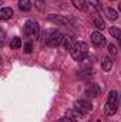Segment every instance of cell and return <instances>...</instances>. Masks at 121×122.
Listing matches in <instances>:
<instances>
[{"label": "cell", "instance_id": "cell-1", "mask_svg": "<svg viewBox=\"0 0 121 122\" xmlns=\"http://www.w3.org/2000/svg\"><path fill=\"white\" fill-rule=\"evenodd\" d=\"M70 54H71V57L76 61L81 62V61L88 56V46L84 41H77L74 44V47L70 50Z\"/></svg>", "mask_w": 121, "mask_h": 122}, {"label": "cell", "instance_id": "cell-2", "mask_svg": "<svg viewBox=\"0 0 121 122\" xmlns=\"http://www.w3.org/2000/svg\"><path fill=\"white\" fill-rule=\"evenodd\" d=\"M117 105H118V94L116 91H110L107 102L104 105V112L105 115H114L117 112Z\"/></svg>", "mask_w": 121, "mask_h": 122}, {"label": "cell", "instance_id": "cell-3", "mask_svg": "<svg viewBox=\"0 0 121 122\" xmlns=\"http://www.w3.org/2000/svg\"><path fill=\"white\" fill-rule=\"evenodd\" d=\"M64 41V36L60 31H51L47 37H46V46L47 47H59Z\"/></svg>", "mask_w": 121, "mask_h": 122}, {"label": "cell", "instance_id": "cell-4", "mask_svg": "<svg viewBox=\"0 0 121 122\" xmlns=\"http://www.w3.org/2000/svg\"><path fill=\"white\" fill-rule=\"evenodd\" d=\"M23 31H24V34H26L27 37H31V38H37V37H38V34H40V27H38V24H37L36 21H33V20H29V21L24 24V27H23Z\"/></svg>", "mask_w": 121, "mask_h": 122}, {"label": "cell", "instance_id": "cell-5", "mask_svg": "<svg viewBox=\"0 0 121 122\" xmlns=\"http://www.w3.org/2000/svg\"><path fill=\"white\" fill-rule=\"evenodd\" d=\"M74 107H76V109L80 111L81 114H87V112H90L91 109H93L91 102L87 101V99H77V101L74 102Z\"/></svg>", "mask_w": 121, "mask_h": 122}, {"label": "cell", "instance_id": "cell-6", "mask_svg": "<svg viewBox=\"0 0 121 122\" xmlns=\"http://www.w3.org/2000/svg\"><path fill=\"white\" fill-rule=\"evenodd\" d=\"M66 117L73 122H84L86 121L84 114H81V112L77 111V109H67V111H66Z\"/></svg>", "mask_w": 121, "mask_h": 122}, {"label": "cell", "instance_id": "cell-7", "mask_svg": "<svg viewBox=\"0 0 121 122\" xmlns=\"http://www.w3.org/2000/svg\"><path fill=\"white\" fill-rule=\"evenodd\" d=\"M91 43L95 47H104L105 46V37L100 31H94V33H91Z\"/></svg>", "mask_w": 121, "mask_h": 122}, {"label": "cell", "instance_id": "cell-8", "mask_svg": "<svg viewBox=\"0 0 121 122\" xmlns=\"http://www.w3.org/2000/svg\"><path fill=\"white\" fill-rule=\"evenodd\" d=\"M47 19H49L50 21L56 23V24H60V26H70V24H71L67 17L60 16V14H50V16H47Z\"/></svg>", "mask_w": 121, "mask_h": 122}, {"label": "cell", "instance_id": "cell-9", "mask_svg": "<svg viewBox=\"0 0 121 122\" xmlns=\"http://www.w3.org/2000/svg\"><path fill=\"white\" fill-rule=\"evenodd\" d=\"M100 87H98V84H94V82H91L87 85V88H86V95L87 97H90V98H95V97H98L100 95Z\"/></svg>", "mask_w": 121, "mask_h": 122}, {"label": "cell", "instance_id": "cell-10", "mask_svg": "<svg viewBox=\"0 0 121 122\" xmlns=\"http://www.w3.org/2000/svg\"><path fill=\"white\" fill-rule=\"evenodd\" d=\"M76 43H77V41H76L74 36H71V34L64 36V41H63V44H64L66 50H71V48L74 47V44H76Z\"/></svg>", "mask_w": 121, "mask_h": 122}, {"label": "cell", "instance_id": "cell-11", "mask_svg": "<svg viewBox=\"0 0 121 122\" xmlns=\"http://www.w3.org/2000/svg\"><path fill=\"white\" fill-rule=\"evenodd\" d=\"M13 17V9L11 7H3L0 10V19L1 20H10Z\"/></svg>", "mask_w": 121, "mask_h": 122}, {"label": "cell", "instance_id": "cell-12", "mask_svg": "<svg viewBox=\"0 0 121 122\" xmlns=\"http://www.w3.org/2000/svg\"><path fill=\"white\" fill-rule=\"evenodd\" d=\"M91 77H93V71H91V68H83L80 72H78V78L80 80H90Z\"/></svg>", "mask_w": 121, "mask_h": 122}, {"label": "cell", "instance_id": "cell-13", "mask_svg": "<svg viewBox=\"0 0 121 122\" xmlns=\"http://www.w3.org/2000/svg\"><path fill=\"white\" fill-rule=\"evenodd\" d=\"M19 9L22 10V11H29L31 9V1L30 0H19Z\"/></svg>", "mask_w": 121, "mask_h": 122}, {"label": "cell", "instance_id": "cell-14", "mask_svg": "<svg viewBox=\"0 0 121 122\" xmlns=\"http://www.w3.org/2000/svg\"><path fill=\"white\" fill-rule=\"evenodd\" d=\"M101 68H103L105 72H108V71L113 68V61L110 60L108 57H104V58H103V61H101Z\"/></svg>", "mask_w": 121, "mask_h": 122}, {"label": "cell", "instance_id": "cell-15", "mask_svg": "<svg viewBox=\"0 0 121 122\" xmlns=\"http://www.w3.org/2000/svg\"><path fill=\"white\" fill-rule=\"evenodd\" d=\"M94 26H95L98 30H104V29H105V23H104L103 17L95 16V17H94Z\"/></svg>", "mask_w": 121, "mask_h": 122}, {"label": "cell", "instance_id": "cell-16", "mask_svg": "<svg viewBox=\"0 0 121 122\" xmlns=\"http://www.w3.org/2000/svg\"><path fill=\"white\" fill-rule=\"evenodd\" d=\"M71 3H73L74 7L78 9V10H86V9H87V1H86V0H71Z\"/></svg>", "mask_w": 121, "mask_h": 122}, {"label": "cell", "instance_id": "cell-17", "mask_svg": "<svg viewBox=\"0 0 121 122\" xmlns=\"http://www.w3.org/2000/svg\"><path fill=\"white\" fill-rule=\"evenodd\" d=\"M110 34H111L114 38H117V40H118L120 47H121V30H120V29H117V27H111V29H110Z\"/></svg>", "mask_w": 121, "mask_h": 122}, {"label": "cell", "instance_id": "cell-18", "mask_svg": "<svg viewBox=\"0 0 121 122\" xmlns=\"http://www.w3.org/2000/svg\"><path fill=\"white\" fill-rule=\"evenodd\" d=\"M105 16H107V19H110V20H117V19H118V13H117L114 9H107V10H105Z\"/></svg>", "mask_w": 121, "mask_h": 122}, {"label": "cell", "instance_id": "cell-19", "mask_svg": "<svg viewBox=\"0 0 121 122\" xmlns=\"http://www.w3.org/2000/svg\"><path fill=\"white\" fill-rule=\"evenodd\" d=\"M10 47H11V50L20 48V47H22V40H20L19 37H13L11 41H10Z\"/></svg>", "mask_w": 121, "mask_h": 122}, {"label": "cell", "instance_id": "cell-20", "mask_svg": "<svg viewBox=\"0 0 121 122\" xmlns=\"http://www.w3.org/2000/svg\"><path fill=\"white\" fill-rule=\"evenodd\" d=\"M88 4H90L95 11H101V10H103V6L100 4V1H98V0H88Z\"/></svg>", "mask_w": 121, "mask_h": 122}, {"label": "cell", "instance_id": "cell-21", "mask_svg": "<svg viewBox=\"0 0 121 122\" xmlns=\"http://www.w3.org/2000/svg\"><path fill=\"white\" fill-rule=\"evenodd\" d=\"M107 47H108V53H110L111 56H117V53H118V50H117V47H116V46H114L113 43H110V44H108Z\"/></svg>", "mask_w": 121, "mask_h": 122}, {"label": "cell", "instance_id": "cell-22", "mask_svg": "<svg viewBox=\"0 0 121 122\" xmlns=\"http://www.w3.org/2000/svg\"><path fill=\"white\" fill-rule=\"evenodd\" d=\"M34 6L38 10H44V0H34Z\"/></svg>", "mask_w": 121, "mask_h": 122}, {"label": "cell", "instance_id": "cell-23", "mask_svg": "<svg viewBox=\"0 0 121 122\" xmlns=\"http://www.w3.org/2000/svg\"><path fill=\"white\" fill-rule=\"evenodd\" d=\"M31 51H33V44H31V43H26V44H24V53L30 54Z\"/></svg>", "mask_w": 121, "mask_h": 122}, {"label": "cell", "instance_id": "cell-24", "mask_svg": "<svg viewBox=\"0 0 121 122\" xmlns=\"http://www.w3.org/2000/svg\"><path fill=\"white\" fill-rule=\"evenodd\" d=\"M57 122H73V121H70V119H68V118L66 117V118H61V119H59Z\"/></svg>", "mask_w": 121, "mask_h": 122}, {"label": "cell", "instance_id": "cell-25", "mask_svg": "<svg viewBox=\"0 0 121 122\" xmlns=\"http://www.w3.org/2000/svg\"><path fill=\"white\" fill-rule=\"evenodd\" d=\"M118 7H120V10H121V3H120V4H118Z\"/></svg>", "mask_w": 121, "mask_h": 122}, {"label": "cell", "instance_id": "cell-26", "mask_svg": "<svg viewBox=\"0 0 121 122\" xmlns=\"http://www.w3.org/2000/svg\"><path fill=\"white\" fill-rule=\"evenodd\" d=\"M97 122H101V119H98V121H97Z\"/></svg>", "mask_w": 121, "mask_h": 122}]
</instances>
